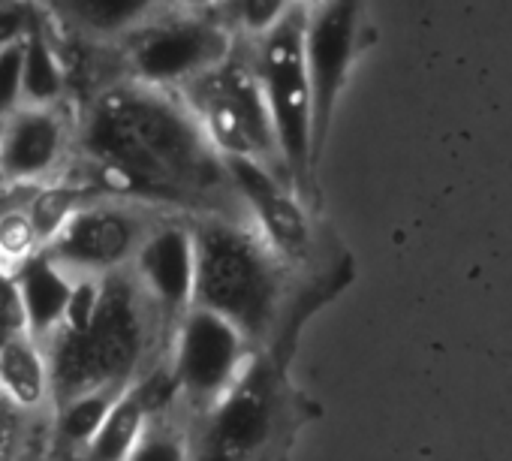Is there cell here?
Listing matches in <instances>:
<instances>
[{"instance_id":"cell-17","label":"cell","mask_w":512,"mask_h":461,"mask_svg":"<svg viewBox=\"0 0 512 461\" xmlns=\"http://www.w3.org/2000/svg\"><path fill=\"white\" fill-rule=\"evenodd\" d=\"M16 275H19L22 302L28 314V335L46 344L67 317L76 278L64 266H58L46 251L34 257L28 266H22Z\"/></svg>"},{"instance_id":"cell-30","label":"cell","mask_w":512,"mask_h":461,"mask_svg":"<svg viewBox=\"0 0 512 461\" xmlns=\"http://www.w3.org/2000/svg\"><path fill=\"white\" fill-rule=\"evenodd\" d=\"M16 193H22V190H10V187H0V208H4Z\"/></svg>"},{"instance_id":"cell-27","label":"cell","mask_w":512,"mask_h":461,"mask_svg":"<svg viewBox=\"0 0 512 461\" xmlns=\"http://www.w3.org/2000/svg\"><path fill=\"white\" fill-rule=\"evenodd\" d=\"M0 326H4L10 335L28 332V314H25V302H22L19 275L4 266H0Z\"/></svg>"},{"instance_id":"cell-18","label":"cell","mask_w":512,"mask_h":461,"mask_svg":"<svg viewBox=\"0 0 512 461\" xmlns=\"http://www.w3.org/2000/svg\"><path fill=\"white\" fill-rule=\"evenodd\" d=\"M124 392L127 389H91L61 401L52 416V461H76L94 443Z\"/></svg>"},{"instance_id":"cell-32","label":"cell","mask_w":512,"mask_h":461,"mask_svg":"<svg viewBox=\"0 0 512 461\" xmlns=\"http://www.w3.org/2000/svg\"><path fill=\"white\" fill-rule=\"evenodd\" d=\"M296 4H302L305 10H311V7H320V4H326V0H296Z\"/></svg>"},{"instance_id":"cell-7","label":"cell","mask_w":512,"mask_h":461,"mask_svg":"<svg viewBox=\"0 0 512 461\" xmlns=\"http://www.w3.org/2000/svg\"><path fill=\"white\" fill-rule=\"evenodd\" d=\"M232 40L235 37L211 13H193L172 4L115 49L127 79L163 91H181L193 79L220 67L235 52Z\"/></svg>"},{"instance_id":"cell-3","label":"cell","mask_w":512,"mask_h":461,"mask_svg":"<svg viewBox=\"0 0 512 461\" xmlns=\"http://www.w3.org/2000/svg\"><path fill=\"white\" fill-rule=\"evenodd\" d=\"M293 341L256 350L238 383L187 422L190 461H290L320 407L290 380Z\"/></svg>"},{"instance_id":"cell-28","label":"cell","mask_w":512,"mask_h":461,"mask_svg":"<svg viewBox=\"0 0 512 461\" xmlns=\"http://www.w3.org/2000/svg\"><path fill=\"white\" fill-rule=\"evenodd\" d=\"M25 461H52V425L37 437V443L31 446Z\"/></svg>"},{"instance_id":"cell-5","label":"cell","mask_w":512,"mask_h":461,"mask_svg":"<svg viewBox=\"0 0 512 461\" xmlns=\"http://www.w3.org/2000/svg\"><path fill=\"white\" fill-rule=\"evenodd\" d=\"M305 22H308V10L299 4L272 34L253 43L250 61L256 67V76H260L272 112L287 178L293 190L311 205L317 145H314V88H311L308 55H305Z\"/></svg>"},{"instance_id":"cell-24","label":"cell","mask_w":512,"mask_h":461,"mask_svg":"<svg viewBox=\"0 0 512 461\" xmlns=\"http://www.w3.org/2000/svg\"><path fill=\"white\" fill-rule=\"evenodd\" d=\"M52 419H31L0 395V461H25Z\"/></svg>"},{"instance_id":"cell-13","label":"cell","mask_w":512,"mask_h":461,"mask_svg":"<svg viewBox=\"0 0 512 461\" xmlns=\"http://www.w3.org/2000/svg\"><path fill=\"white\" fill-rule=\"evenodd\" d=\"M136 284L157 308L163 323L175 326L196 305V233L190 214L163 217L130 266Z\"/></svg>"},{"instance_id":"cell-11","label":"cell","mask_w":512,"mask_h":461,"mask_svg":"<svg viewBox=\"0 0 512 461\" xmlns=\"http://www.w3.org/2000/svg\"><path fill=\"white\" fill-rule=\"evenodd\" d=\"M79 121L73 106H22L0 124V187L34 190L61 178L79 154Z\"/></svg>"},{"instance_id":"cell-1","label":"cell","mask_w":512,"mask_h":461,"mask_svg":"<svg viewBox=\"0 0 512 461\" xmlns=\"http://www.w3.org/2000/svg\"><path fill=\"white\" fill-rule=\"evenodd\" d=\"M73 175L91 196L142 202L172 214H238L226 160L178 91L121 79L79 121Z\"/></svg>"},{"instance_id":"cell-15","label":"cell","mask_w":512,"mask_h":461,"mask_svg":"<svg viewBox=\"0 0 512 461\" xmlns=\"http://www.w3.org/2000/svg\"><path fill=\"white\" fill-rule=\"evenodd\" d=\"M0 395L31 419L55 416V377L49 350L34 335H13L0 353Z\"/></svg>"},{"instance_id":"cell-19","label":"cell","mask_w":512,"mask_h":461,"mask_svg":"<svg viewBox=\"0 0 512 461\" xmlns=\"http://www.w3.org/2000/svg\"><path fill=\"white\" fill-rule=\"evenodd\" d=\"M151 422H154V413L145 401V392L139 383H133L112 407L94 443L76 461H130L136 446L148 434Z\"/></svg>"},{"instance_id":"cell-29","label":"cell","mask_w":512,"mask_h":461,"mask_svg":"<svg viewBox=\"0 0 512 461\" xmlns=\"http://www.w3.org/2000/svg\"><path fill=\"white\" fill-rule=\"evenodd\" d=\"M220 4V0H175V7H184V10H193V13H208Z\"/></svg>"},{"instance_id":"cell-25","label":"cell","mask_w":512,"mask_h":461,"mask_svg":"<svg viewBox=\"0 0 512 461\" xmlns=\"http://www.w3.org/2000/svg\"><path fill=\"white\" fill-rule=\"evenodd\" d=\"M40 13V0H0V49L25 43L37 28Z\"/></svg>"},{"instance_id":"cell-9","label":"cell","mask_w":512,"mask_h":461,"mask_svg":"<svg viewBox=\"0 0 512 461\" xmlns=\"http://www.w3.org/2000/svg\"><path fill=\"white\" fill-rule=\"evenodd\" d=\"M256 347L214 311L193 308L172 332L169 368L178 386L184 419L211 410L247 371Z\"/></svg>"},{"instance_id":"cell-2","label":"cell","mask_w":512,"mask_h":461,"mask_svg":"<svg viewBox=\"0 0 512 461\" xmlns=\"http://www.w3.org/2000/svg\"><path fill=\"white\" fill-rule=\"evenodd\" d=\"M196 305L220 314L244 338L266 350L284 341L299 344L305 323L335 299L350 269L317 278L290 272L241 214H196Z\"/></svg>"},{"instance_id":"cell-16","label":"cell","mask_w":512,"mask_h":461,"mask_svg":"<svg viewBox=\"0 0 512 461\" xmlns=\"http://www.w3.org/2000/svg\"><path fill=\"white\" fill-rule=\"evenodd\" d=\"M43 4V0H40ZM22 97L25 106L55 109V106H73V82L67 55L58 37L55 22L49 19L46 7L40 13L37 28L25 40V73H22ZM76 109V106H73ZM79 112V109H76Z\"/></svg>"},{"instance_id":"cell-6","label":"cell","mask_w":512,"mask_h":461,"mask_svg":"<svg viewBox=\"0 0 512 461\" xmlns=\"http://www.w3.org/2000/svg\"><path fill=\"white\" fill-rule=\"evenodd\" d=\"M178 94L223 160H256L290 181L278 151L272 112L250 55L232 52L220 67L193 79Z\"/></svg>"},{"instance_id":"cell-21","label":"cell","mask_w":512,"mask_h":461,"mask_svg":"<svg viewBox=\"0 0 512 461\" xmlns=\"http://www.w3.org/2000/svg\"><path fill=\"white\" fill-rule=\"evenodd\" d=\"M28 196L31 190H22L0 208V266L10 272H19L22 266H28L34 257L43 254L40 233L25 208Z\"/></svg>"},{"instance_id":"cell-10","label":"cell","mask_w":512,"mask_h":461,"mask_svg":"<svg viewBox=\"0 0 512 461\" xmlns=\"http://www.w3.org/2000/svg\"><path fill=\"white\" fill-rule=\"evenodd\" d=\"M226 172L235 196L241 199V208H247L250 214L253 229L290 272H296L299 278H317L341 266L338 263L323 272L317 269V226L308 211V202L293 190L290 181H284L269 166L244 157H229Z\"/></svg>"},{"instance_id":"cell-12","label":"cell","mask_w":512,"mask_h":461,"mask_svg":"<svg viewBox=\"0 0 512 461\" xmlns=\"http://www.w3.org/2000/svg\"><path fill=\"white\" fill-rule=\"evenodd\" d=\"M359 28H362V0H326V4L308 10L305 55H308V73L314 88L317 160L359 49Z\"/></svg>"},{"instance_id":"cell-23","label":"cell","mask_w":512,"mask_h":461,"mask_svg":"<svg viewBox=\"0 0 512 461\" xmlns=\"http://www.w3.org/2000/svg\"><path fill=\"white\" fill-rule=\"evenodd\" d=\"M130 461H190L187 419L181 413L157 416Z\"/></svg>"},{"instance_id":"cell-31","label":"cell","mask_w":512,"mask_h":461,"mask_svg":"<svg viewBox=\"0 0 512 461\" xmlns=\"http://www.w3.org/2000/svg\"><path fill=\"white\" fill-rule=\"evenodd\" d=\"M10 338H13V335H10V332H7L4 326H0V353H4V347L10 344Z\"/></svg>"},{"instance_id":"cell-26","label":"cell","mask_w":512,"mask_h":461,"mask_svg":"<svg viewBox=\"0 0 512 461\" xmlns=\"http://www.w3.org/2000/svg\"><path fill=\"white\" fill-rule=\"evenodd\" d=\"M22 73H25V43L0 49V124L25 106Z\"/></svg>"},{"instance_id":"cell-4","label":"cell","mask_w":512,"mask_h":461,"mask_svg":"<svg viewBox=\"0 0 512 461\" xmlns=\"http://www.w3.org/2000/svg\"><path fill=\"white\" fill-rule=\"evenodd\" d=\"M172 329L148 302L133 272L103 278V299L82 332H55L46 341L55 407L91 389H130L169 356Z\"/></svg>"},{"instance_id":"cell-20","label":"cell","mask_w":512,"mask_h":461,"mask_svg":"<svg viewBox=\"0 0 512 461\" xmlns=\"http://www.w3.org/2000/svg\"><path fill=\"white\" fill-rule=\"evenodd\" d=\"M94 199L91 190L73 175V169H67L61 178L55 181H46L40 187L31 190L25 208L37 226V233H40V242H43V251L64 233V226L76 217V211Z\"/></svg>"},{"instance_id":"cell-14","label":"cell","mask_w":512,"mask_h":461,"mask_svg":"<svg viewBox=\"0 0 512 461\" xmlns=\"http://www.w3.org/2000/svg\"><path fill=\"white\" fill-rule=\"evenodd\" d=\"M175 0H43L52 22L91 46H121Z\"/></svg>"},{"instance_id":"cell-22","label":"cell","mask_w":512,"mask_h":461,"mask_svg":"<svg viewBox=\"0 0 512 461\" xmlns=\"http://www.w3.org/2000/svg\"><path fill=\"white\" fill-rule=\"evenodd\" d=\"M299 4L296 0H220L214 10H208L232 37L244 34L253 43L272 34Z\"/></svg>"},{"instance_id":"cell-8","label":"cell","mask_w":512,"mask_h":461,"mask_svg":"<svg viewBox=\"0 0 512 461\" xmlns=\"http://www.w3.org/2000/svg\"><path fill=\"white\" fill-rule=\"evenodd\" d=\"M169 214L142 202L94 196L76 211L46 254L73 278H109L133 266L154 226Z\"/></svg>"}]
</instances>
